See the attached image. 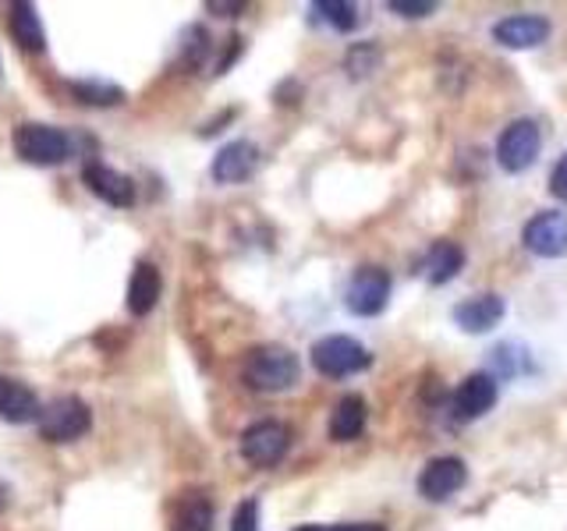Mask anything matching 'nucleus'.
<instances>
[{
    "mask_svg": "<svg viewBox=\"0 0 567 531\" xmlns=\"http://www.w3.org/2000/svg\"><path fill=\"white\" fill-rule=\"evenodd\" d=\"M301 376V362L291 347L284 344H259L245 354L241 379L256 389V394H284Z\"/></svg>",
    "mask_w": 567,
    "mask_h": 531,
    "instance_id": "f257e3e1",
    "label": "nucleus"
},
{
    "mask_svg": "<svg viewBox=\"0 0 567 531\" xmlns=\"http://www.w3.org/2000/svg\"><path fill=\"white\" fill-rule=\"evenodd\" d=\"M309 354H312L316 372L327 379H344V376H354V372L372 365V354L354 341V336H344V333H333V336H323V341H316Z\"/></svg>",
    "mask_w": 567,
    "mask_h": 531,
    "instance_id": "f03ea898",
    "label": "nucleus"
},
{
    "mask_svg": "<svg viewBox=\"0 0 567 531\" xmlns=\"http://www.w3.org/2000/svg\"><path fill=\"white\" fill-rule=\"evenodd\" d=\"M14 153L25 159V164H35V167H58L71 156V138L53 128V124H18L14 132Z\"/></svg>",
    "mask_w": 567,
    "mask_h": 531,
    "instance_id": "7ed1b4c3",
    "label": "nucleus"
},
{
    "mask_svg": "<svg viewBox=\"0 0 567 531\" xmlns=\"http://www.w3.org/2000/svg\"><path fill=\"white\" fill-rule=\"evenodd\" d=\"M539 149H543L539 124L528 117H518L501 132V138H496V164H501L507 174H522L539 159Z\"/></svg>",
    "mask_w": 567,
    "mask_h": 531,
    "instance_id": "20e7f679",
    "label": "nucleus"
},
{
    "mask_svg": "<svg viewBox=\"0 0 567 531\" xmlns=\"http://www.w3.org/2000/svg\"><path fill=\"white\" fill-rule=\"evenodd\" d=\"M35 425H40V436L47 442H71L89 433V425H93V412H89V404L82 397H58L50 400L40 418H35Z\"/></svg>",
    "mask_w": 567,
    "mask_h": 531,
    "instance_id": "39448f33",
    "label": "nucleus"
},
{
    "mask_svg": "<svg viewBox=\"0 0 567 531\" xmlns=\"http://www.w3.org/2000/svg\"><path fill=\"white\" fill-rule=\"evenodd\" d=\"M288 447H291V429L274 418L252 421L241 433V457L252 468H277L284 454H288Z\"/></svg>",
    "mask_w": 567,
    "mask_h": 531,
    "instance_id": "423d86ee",
    "label": "nucleus"
},
{
    "mask_svg": "<svg viewBox=\"0 0 567 531\" xmlns=\"http://www.w3.org/2000/svg\"><path fill=\"white\" fill-rule=\"evenodd\" d=\"M390 301V273L380 270V266H362L354 270V277L348 280V291H344V305L351 315H362L372 319L386 309Z\"/></svg>",
    "mask_w": 567,
    "mask_h": 531,
    "instance_id": "0eeeda50",
    "label": "nucleus"
},
{
    "mask_svg": "<svg viewBox=\"0 0 567 531\" xmlns=\"http://www.w3.org/2000/svg\"><path fill=\"white\" fill-rule=\"evenodd\" d=\"M522 241L532 256L539 259H560L567 256V217L557 209H546V212H536L525 230H522Z\"/></svg>",
    "mask_w": 567,
    "mask_h": 531,
    "instance_id": "6e6552de",
    "label": "nucleus"
},
{
    "mask_svg": "<svg viewBox=\"0 0 567 531\" xmlns=\"http://www.w3.org/2000/svg\"><path fill=\"white\" fill-rule=\"evenodd\" d=\"M465 482H468L465 460L461 457H433L419 475V492H422V500L443 503V500H451L457 489H465Z\"/></svg>",
    "mask_w": 567,
    "mask_h": 531,
    "instance_id": "1a4fd4ad",
    "label": "nucleus"
},
{
    "mask_svg": "<svg viewBox=\"0 0 567 531\" xmlns=\"http://www.w3.org/2000/svg\"><path fill=\"white\" fill-rule=\"evenodd\" d=\"M259 159H262V153H259L256 142L235 138V142H227L217 156H213L209 174H213V181H217V185H241L259 170Z\"/></svg>",
    "mask_w": 567,
    "mask_h": 531,
    "instance_id": "9d476101",
    "label": "nucleus"
},
{
    "mask_svg": "<svg viewBox=\"0 0 567 531\" xmlns=\"http://www.w3.org/2000/svg\"><path fill=\"white\" fill-rule=\"evenodd\" d=\"M549 18L543 14H507L493 25V40L507 50H536L549 40Z\"/></svg>",
    "mask_w": 567,
    "mask_h": 531,
    "instance_id": "9b49d317",
    "label": "nucleus"
},
{
    "mask_svg": "<svg viewBox=\"0 0 567 531\" xmlns=\"http://www.w3.org/2000/svg\"><path fill=\"white\" fill-rule=\"evenodd\" d=\"M496 394H501V383H496V376H489V372H472L468 379L457 383L454 397H451V407H454V415L461 421L483 418L489 407L496 404Z\"/></svg>",
    "mask_w": 567,
    "mask_h": 531,
    "instance_id": "f8f14e48",
    "label": "nucleus"
},
{
    "mask_svg": "<svg viewBox=\"0 0 567 531\" xmlns=\"http://www.w3.org/2000/svg\"><path fill=\"white\" fill-rule=\"evenodd\" d=\"M82 181L85 188L100 195L106 206H117V209H128L135 202V185L128 174H121L106 164H85L82 167Z\"/></svg>",
    "mask_w": 567,
    "mask_h": 531,
    "instance_id": "ddd939ff",
    "label": "nucleus"
},
{
    "mask_svg": "<svg viewBox=\"0 0 567 531\" xmlns=\"http://www.w3.org/2000/svg\"><path fill=\"white\" fill-rule=\"evenodd\" d=\"M504 312H507L504 298L486 291V294H475V298L457 301V305H454V323L465 330V333H489L504 319Z\"/></svg>",
    "mask_w": 567,
    "mask_h": 531,
    "instance_id": "4468645a",
    "label": "nucleus"
},
{
    "mask_svg": "<svg viewBox=\"0 0 567 531\" xmlns=\"http://www.w3.org/2000/svg\"><path fill=\"white\" fill-rule=\"evenodd\" d=\"M40 412H43L40 400H35V394L22 379L0 376V418L11 425H25L40 418Z\"/></svg>",
    "mask_w": 567,
    "mask_h": 531,
    "instance_id": "2eb2a0df",
    "label": "nucleus"
},
{
    "mask_svg": "<svg viewBox=\"0 0 567 531\" xmlns=\"http://www.w3.org/2000/svg\"><path fill=\"white\" fill-rule=\"evenodd\" d=\"M8 29H11L14 43L22 50H32V53L47 50V32H43V22H40V11H35L32 4H25V0H14V4H8Z\"/></svg>",
    "mask_w": 567,
    "mask_h": 531,
    "instance_id": "dca6fc26",
    "label": "nucleus"
},
{
    "mask_svg": "<svg viewBox=\"0 0 567 531\" xmlns=\"http://www.w3.org/2000/svg\"><path fill=\"white\" fill-rule=\"evenodd\" d=\"M159 291H164V280H159V270L153 262H138L128 280V312L132 315H150L159 301Z\"/></svg>",
    "mask_w": 567,
    "mask_h": 531,
    "instance_id": "f3484780",
    "label": "nucleus"
},
{
    "mask_svg": "<svg viewBox=\"0 0 567 531\" xmlns=\"http://www.w3.org/2000/svg\"><path fill=\"white\" fill-rule=\"evenodd\" d=\"M422 270H425V280L430 283H451L461 270H465V248H461L457 241H436L433 248H430V256H425V262H422Z\"/></svg>",
    "mask_w": 567,
    "mask_h": 531,
    "instance_id": "a211bd4d",
    "label": "nucleus"
},
{
    "mask_svg": "<svg viewBox=\"0 0 567 531\" xmlns=\"http://www.w3.org/2000/svg\"><path fill=\"white\" fill-rule=\"evenodd\" d=\"M365 418H369V412H365L362 397H354V394L341 397V400H337V407H333V415H330V439L333 442L359 439L362 429H365Z\"/></svg>",
    "mask_w": 567,
    "mask_h": 531,
    "instance_id": "6ab92c4d",
    "label": "nucleus"
},
{
    "mask_svg": "<svg viewBox=\"0 0 567 531\" xmlns=\"http://www.w3.org/2000/svg\"><path fill=\"white\" fill-rule=\"evenodd\" d=\"M174 531H213V503L206 496L192 492L174 513Z\"/></svg>",
    "mask_w": 567,
    "mask_h": 531,
    "instance_id": "aec40b11",
    "label": "nucleus"
},
{
    "mask_svg": "<svg viewBox=\"0 0 567 531\" xmlns=\"http://www.w3.org/2000/svg\"><path fill=\"white\" fill-rule=\"evenodd\" d=\"M71 96L85 106H117L124 100V88L111 85V82H71Z\"/></svg>",
    "mask_w": 567,
    "mask_h": 531,
    "instance_id": "412c9836",
    "label": "nucleus"
},
{
    "mask_svg": "<svg viewBox=\"0 0 567 531\" xmlns=\"http://www.w3.org/2000/svg\"><path fill=\"white\" fill-rule=\"evenodd\" d=\"M312 11L337 32H351L354 25H359V8L348 4V0H316Z\"/></svg>",
    "mask_w": 567,
    "mask_h": 531,
    "instance_id": "4be33fe9",
    "label": "nucleus"
},
{
    "mask_svg": "<svg viewBox=\"0 0 567 531\" xmlns=\"http://www.w3.org/2000/svg\"><path fill=\"white\" fill-rule=\"evenodd\" d=\"M377 64H380V50L372 43H354L344 58V67L351 71V79H365L369 71H377Z\"/></svg>",
    "mask_w": 567,
    "mask_h": 531,
    "instance_id": "5701e85b",
    "label": "nucleus"
},
{
    "mask_svg": "<svg viewBox=\"0 0 567 531\" xmlns=\"http://www.w3.org/2000/svg\"><path fill=\"white\" fill-rule=\"evenodd\" d=\"M206 53H209V35L203 25H188L185 29V46H182V58L188 67H199L206 61Z\"/></svg>",
    "mask_w": 567,
    "mask_h": 531,
    "instance_id": "b1692460",
    "label": "nucleus"
},
{
    "mask_svg": "<svg viewBox=\"0 0 567 531\" xmlns=\"http://www.w3.org/2000/svg\"><path fill=\"white\" fill-rule=\"evenodd\" d=\"M230 531H259V503L241 500L235 518H230Z\"/></svg>",
    "mask_w": 567,
    "mask_h": 531,
    "instance_id": "393cba45",
    "label": "nucleus"
},
{
    "mask_svg": "<svg viewBox=\"0 0 567 531\" xmlns=\"http://www.w3.org/2000/svg\"><path fill=\"white\" fill-rule=\"evenodd\" d=\"M386 8L394 14H401V18H430L436 11L433 0H390Z\"/></svg>",
    "mask_w": 567,
    "mask_h": 531,
    "instance_id": "a878e982",
    "label": "nucleus"
},
{
    "mask_svg": "<svg viewBox=\"0 0 567 531\" xmlns=\"http://www.w3.org/2000/svg\"><path fill=\"white\" fill-rule=\"evenodd\" d=\"M549 191H554L560 202H567V156H560L557 167L549 170Z\"/></svg>",
    "mask_w": 567,
    "mask_h": 531,
    "instance_id": "bb28decb",
    "label": "nucleus"
},
{
    "mask_svg": "<svg viewBox=\"0 0 567 531\" xmlns=\"http://www.w3.org/2000/svg\"><path fill=\"white\" fill-rule=\"evenodd\" d=\"M206 11L220 14V18H238L245 11V4L241 0H206Z\"/></svg>",
    "mask_w": 567,
    "mask_h": 531,
    "instance_id": "cd10ccee",
    "label": "nucleus"
},
{
    "mask_svg": "<svg viewBox=\"0 0 567 531\" xmlns=\"http://www.w3.org/2000/svg\"><path fill=\"white\" fill-rule=\"evenodd\" d=\"M319 531H386L380 524H337V528H319Z\"/></svg>",
    "mask_w": 567,
    "mask_h": 531,
    "instance_id": "c85d7f7f",
    "label": "nucleus"
},
{
    "mask_svg": "<svg viewBox=\"0 0 567 531\" xmlns=\"http://www.w3.org/2000/svg\"><path fill=\"white\" fill-rule=\"evenodd\" d=\"M4 507H8V489L0 486V510H4Z\"/></svg>",
    "mask_w": 567,
    "mask_h": 531,
    "instance_id": "c756f323",
    "label": "nucleus"
},
{
    "mask_svg": "<svg viewBox=\"0 0 567 531\" xmlns=\"http://www.w3.org/2000/svg\"><path fill=\"white\" fill-rule=\"evenodd\" d=\"M298 531H319V528H312V524H309V528H298Z\"/></svg>",
    "mask_w": 567,
    "mask_h": 531,
    "instance_id": "7c9ffc66",
    "label": "nucleus"
}]
</instances>
